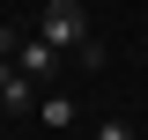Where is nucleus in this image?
I'll use <instances>...</instances> for the list:
<instances>
[{
    "label": "nucleus",
    "instance_id": "nucleus-4",
    "mask_svg": "<svg viewBox=\"0 0 148 140\" xmlns=\"http://www.w3.org/2000/svg\"><path fill=\"white\" fill-rule=\"evenodd\" d=\"M37 96H45V88H37V81H30L22 67L8 74V88H0V103H8V111H22V103H37Z\"/></svg>",
    "mask_w": 148,
    "mask_h": 140
},
{
    "label": "nucleus",
    "instance_id": "nucleus-2",
    "mask_svg": "<svg viewBox=\"0 0 148 140\" xmlns=\"http://www.w3.org/2000/svg\"><path fill=\"white\" fill-rule=\"evenodd\" d=\"M15 67L30 74L37 88H52V81H59V67H67V52H59V44H45V37H22V44H15Z\"/></svg>",
    "mask_w": 148,
    "mask_h": 140
},
{
    "label": "nucleus",
    "instance_id": "nucleus-3",
    "mask_svg": "<svg viewBox=\"0 0 148 140\" xmlns=\"http://www.w3.org/2000/svg\"><path fill=\"white\" fill-rule=\"evenodd\" d=\"M37 118L52 125V133H67V125H74V103L59 96V88H45V96H37Z\"/></svg>",
    "mask_w": 148,
    "mask_h": 140
},
{
    "label": "nucleus",
    "instance_id": "nucleus-1",
    "mask_svg": "<svg viewBox=\"0 0 148 140\" xmlns=\"http://www.w3.org/2000/svg\"><path fill=\"white\" fill-rule=\"evenodd\" d=\"M37 37L59 52H82V67H104V44H89V7L82 0H37Z\"/></svg>",
    "mask_w": 148,
    "mask_h": 140
},
{
    "label": "nucleus",
    "instance_id": "nucleus-6",
    "mask_svg": "<svg viewBox=\"0 0 148 140\" xmlns=\"http://www.w3.org/2000/svg\"><path fill=\"white\" fill-rule=\"evenodd\" d=\"M15 44H22V30H15V22H0V59H15Z\"/></svg>",
    "mask_w": 148,
    "mask_h": 140
},
{
    "label": "nucleus",
    "instance_id": "nucleus-5",
    "mask_svg": "<svg viewBox=\"0 0 148 140\" xmlns=\"http://www.w3.org/2000/svg\"><path fill=\"white\" fill-rule=\"evenodd\" d=\"M96 140H133V125H126V118H104V125H96Z\"/></svg>",
    "mask_w": 148,
    "mask_h": 140
}]
</instances>
